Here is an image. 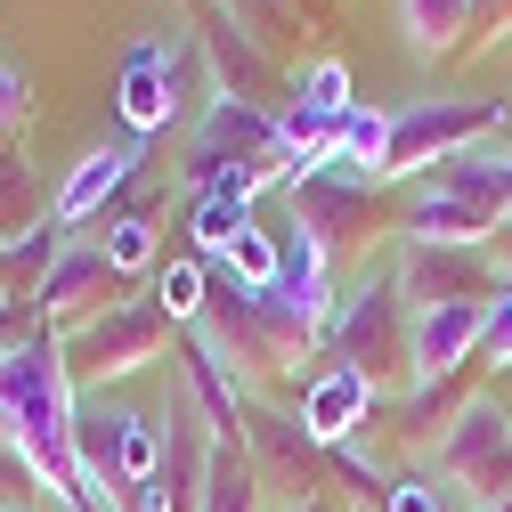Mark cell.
Masks as SVG:
<instances>
[{
	"instance_id": "10",
	"label": "cell",
	"mask_w": 512,
	"mask_h": 512,
	"mask_svg": "<svg viewBox=\"0 0 512 512\" xmlns=\"http://www.w3.org/2000/svg\"><path fill=\"white\" fill-rule=\"evenodd\" d=\"M480 326H488V301L415 309V326H407V374H415V391H423V382H447L464 358H480Z\"/></svg>"
},
{
	"instance_id": "6",
	"label": "cell",
	"mask_w": 512,
	"mask_h": 512,
	"mask_svg": "<svg viewBox=\"0 0 512 512\" xmlns=\"http://www.w3.org/2000/svg\"><path fill=\"white\" fill-rule=\"evenodd\" d=\"M163 334H171V317L155 301H114V309L90 317V326L57 334V342H66V374H74V391H82V382H114V374L155 366L163 358Z\"/></svg>"
},
{
	"instance_id": "11",
	"label": "cell",
	"mask_w": 512,
	"mask_h": 512,
	"mask_svg": "<svg viewBox=\"0 0 512 512\" xmlns=\"http://www.w3.org/2000/svg\"><path fill=\"white\" fill-rule=\"evenodd\" d=\"M139 163H147V139H114V147H90V155L66 171V187L49 196V228L66 236V228L98 220V212H106V196H122V187L139 179Z\"/></svg>"
},
{
	"instance_id": "17",
	"label": "cell",
	"mask_w": 512,
	"mask_h": 512,
	"mask_svg": "<svg viewBox=\"0 0 512 512\" xmlns=\"http://www.w3.org/2000/svg\"><path fill=\"white\" fill-rule=\"evenodd\" d=\"M244 439L261 447V456H269V472H277V480L309 504V447H317V439L301 431V415H269V407H252V415H244Z\"/></svg>"
},
{
	"instance_id": "28",
	"label": "cell",
	"mask_w": 512,
	"mask_h": 512,
	"mask_svg": "<svg viewBox=\"0 0 512 512\" xmlns=\"http://www.w3.org/2000/svg\"><path fill=\"white\" fill-rule=\"evenodd\" d=\"M488 512H512V496H504V504H488Z\"/></svg>"
},
{
	"instance_id": "7",
	"label": "cell",
	"mask_w": 512,
	"mask_h": 512,
	"mask_svg": "<svg viewBox=\"0 0 512 512\" xmlns=\"http://www.w3.org/2000/svg\"><path fill=\"white\" fill-rule=\"evenodd\" d=\"M504 106L496 98H431V106H407L391 114V155H382V179H407L423 163H456L472 155L480 131H496Z\"/></svg>"
},
{
	"instance_id": "19",
	"label": "cell",
	"mask_w": 512,
	"mask_h": 512,
	"mask_svg": "<svg viewBox=\"0 0 512 512\" xmlns=\"http://www.w3.org/2000/svg\"><path fill=\"white\" fill-rule=\"evenodd\" d=\"M480 17V0H399V25H407V49L415 57H447Z\"/></svg>"
},
{
	"instance_id": "1",
	"label": "cell",
	"mask_w": 512,
	"mask_h": 512,
	"mask_svg": "<svg viewBox=\"0 0 512 512\" xmlns=\"http://www.w3.org/2000/svg\"><path fill=\"white\" fill-rule=\"evenodd\" d=\"M0 399H9V447L25 456V472L74 504V374H66V342L49 326H33L17 350H0Z\"/></svg>"
},
{
	"instance_id": "12",
	"label": "cell",
	"mask_w": 512,
	"mask_h": 512,
	"mask_svg": "<svg viewBox=\"0 0 512 512\" xmlns=\"http://www.w3.org/2000/svg\"><path fill=\"white\" fill-rule=\"evenodd\" d=\"M179 399L204 415V431H212V447H244V399H236V374L220 366V350L204 342V334H187V350H179Z\"/></svg>"
},
{
	"instance_id": "18",
	"label": "cell",
	"mask_w": 512,
	"mask_h": 512,
	"mask_svg": "<svg viewBox=\"0 0 512 512\" xmlns=\"http://www.w3.org/2000/svg\"><path fill=\"white\" fill-rule=\"evenodd\" d=\"M439 179L456 187V196H472V204L496 220V236L512 228V155H480V147H472V155H456V163H447Z\"/></svg>"
},
{
	"instance_id": "2",
	"label": "cell",
	"mask_w": 512,
	"mask_h": 512,
	"mask_svg": "<svg viewBox=\"0 0 512 512\" xmlns=\"http://www.w3.org/2000/svg\"><path fill=\"white\" fill-rule=\"evenodd\" d=\"M407 326H415V309H407V293H399V261H382L358 293L334 301L326 350H334V366H358L374 391H382V382L407 374ZM407 382H415V374H407Z\"/></svg>"
},
{
	"instance_id": "13",
	"label": "cell",
	"mask_w": 512,
	"mask_h": 512,
	"mask_svg": "<svg viewBox=\"0 0 512 512\" xmlns=\"http://www.w3.org/2000/svg\"><path fill=\"white\" fill-rule=\"evenodd\" d=\"M399 293H407L415 309H439V301H496L488 252H431V244H407V252H399Z\"/></svg>"
},
{
	"instance_id": "3",
	"label": "cell",
	"mask_w": 512,
	"mask_h": 512,
	"mask_svg": "<svg viewBox=\"0 0 512 512\" xmlns=\"http://www.w3.org/2000/svg\"><path fill=\"white\" fill-rule=\"evenodd\" d=\"M212 350H220V366L228 374H285L301 350H309V334L293 326V317H277V301L269 293H252V285H236L228 269H212V309H204V326H196Z\"/></svg>"
},
{
	"instance_id": "27",
	"label": "cell",
	"mask_w": 512,
	"mask_h": 512,
	"mask_svg": "<svg viewBox=\"0 0 512 512\" xmlns=\"http://www.w3.org/2000/svg\"><path fill=\"white\" fill-rule=\"evenodd\" d=\"M17 106H25V82H17V74H0V114H17Z\"/></svg>"
},
{
	"instance_id": "5",
	"label": "cell",
	"mask_w": 512,
	"mask_h": 512,
	"mask_svg": "<svg viewBox=\"0 0 512 512\" xmlns=\"http://www.w3.org/2000/svg\"><path fill=\"white\" fill-rule=\"evenodd\" d=\"M285 139H277V114H261L252 98H236V90H212V106H204V122H196V139H187V187L196 196H212V187H228V179H244L261 155H277Z\"/></svg>"
},
{
	"instance_id": "16",
	"label": "cell",
	"mask_w": 512,
	"mask_h": 512,
	"mask_svg": "<svg viewBox=\"0 0 512 512\" xmlns=\"http://www.w3.org/2000/svg\"><path fill=\"white\" fill-rule=\"evenodd\" d=\"M106 285H114L106 244H57V261L41 269V293H33V317H82Z\"/></svg>"
},
{
	"instance_id": "22",
	"label": "cell",
	"mask_w": 512,
	"mask_h": 512,
	"mask_svg": "<svg viewBox=\"0 0 512 512\" xmlns=\"http://www.w3.org/2000/svg\"><path fill=\"white\" fill-rule=\"evenodd\" d=\"M147 301L171 317V326H204V309H212V261H163Z\"/></svg>"
},
{
	"instance_id": "24",
	"label": "cell",
	"mask_w": 512,
	"mask_h": 512,
	"mask_svg": "<svg viewBox=\"0 0 512 512\" xmlns=\"http://www.w3.org/2000/svg\"><path fill=\"white\" fill-rule=\"evenodd\" d=\"M293 106H309V114H350V74H342V57H317V66L301 74V98Z\"/></svg>"
},
{
	"instance_id": "21",
	"label": "cell",
	"mask_w": 512,
	"mask_h": 512,
	"mask_svg": "<svg viewBox=\"0 0 512 512\" xmlns=\"http://www.w3.org/2000/svg\"><path fill=\"white\" fill-rule=\"evenodd\" d=\"M244 228H252V196H244L236 179L212 187V196H196V261H228Z\"/></svg>"
},
{
	"instance_id": "23",
	"label": "cell",
	"mask_w": 512,
	"mask_h": 512,
	"mask_svg": "<svg viewBox=\"0 0 512 512\" xmlns=\"http://www.w3.org/2000/svg\"><path fill=\"white\" fill-rule=\"evenodd\" d=\"M106 261H114V277H139V269H155V220L147 212H122V220H106Z\"/></svg>"
},
{
	"instance_id": "15",
	"label": "cell",
	"mask_w": 512,
	"mask_h": 512,
	"mask_svg": "<svg viewBox=\"0 0 512 512\" xmlns=\"http://www.w3.org/2000/svg\"><path fill=\"white\" fill-rule=\"evenodd\" d=\"M366 407H374V382L358 374V366H326L301 391V431L317 439V447H342L358 423H366Z\"/></svg>"
},
{
	"instance_id": "20",
	"label": "cell",
	"mask_w": 512,
	"mask_h": 512,
	"mask_svg": "<svg viewBox=\"0 0 512 512\" xmlns=\"http://www.w3.org/2000/svg\"><path fill=\"white\" fill-rule=\"evenodd\" d=\"M196 512H261V464H252L244 447H212Z\"/></svg>"
},
{
	"instance_id": "8",
	"label": "cell",
	"mask_w": 512,
	"mask_h": 512,
	"mask_svg": "<svg viewBox=\"0 0 512 512\" xmlns=\"http://www.w3.org/2000/svg\"><path fill=\"white\" fill-rule=\"evenodd\" d=\"M179 90H187V49H179L171 33L131 41V57H122V74H114V106H122V122H131V139L171 131V122L187 114Z\"/></svg>"
},
{
	"instance_id": "14",
	"label": "cell",
	"mask_w": 512,
	"mask_h": 512,
	"mask_svg": "<svg viewBox=\"0 0 512 512\" xmlns=\"http://www.w3.org/2000/svg\"><path fill=\"white\" fill-rule=\"evenodd\" d=\"M407 244H431V252H488V244H496V220H488L472 196H456L447 179H431L423 196L407 204Z\"/></svg>"
},
{
	"instance_id": "4",
	"label": "cell",
	"mask_w": 512,
	"mask_h": 512,
	"mask_svg": "<svg viewBox=\"0 0 512 512\" xmlns=\"http://www.w3.org/2000/svg\"><path fill=\"white\" fill-rule=\"evenodd\" d=\"M431 464H439V488L464 496L472 512L504 504L512 496V407H496V399L456 407V423L439 431V456Z\"/></svg>"
},
{
	"instance_id": "9",
	"label": "cell",
	"mask_w": 512,
	"mask_h": 512,
	"mask_svg": "<svg viewBox=\"0 0 512 512\" xmlns=\"http://www.w3.org/2000/svg\"><path fill=\"white\" fill-rule=\"evenodd\" d=\"M326 269H334V252H326V244H317V236L293 220V228L277 236V285H269V301H277V317H293L309 342L334 326V301H342V293L326 285Z\"/></svg>"
},
{
	"instance_id": "25",
	"label": "cell",
	"mask_w": 512,
	"mask_h": 512,
	"mask_svg": "<svg viewBox=\"0 0 512 512\" xmlns=\"http://www.w3.org/2000/svg\"><path fill=\"white\" fill-rule=\"evenodd\" d=\"M480 366L512 374V277H504V285H496V301H488V326H480Z\"/></svg>"
},
{
	"instance_id": "26",
	"label": "cell",
	"mask_w": 512,
	"mask_h": 512,
	"mask_svg": "<svg viewBox=\"0 0 512 512\" xmlns=\"http://www.w3.org/2000/svg\"><path fill=\"white\" fill-rule=\"evenodd\" d=\"M382 512H447V488L431 472H399L391 488H382Z\"/></svg>"
}]
</instances>
